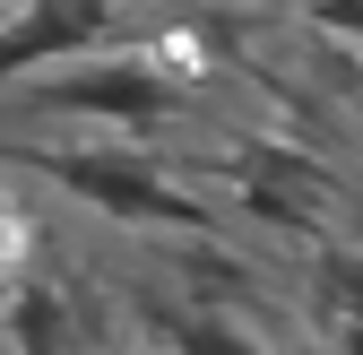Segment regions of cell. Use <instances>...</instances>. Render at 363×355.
Returning a JSON list of instances; mask_svg holds the SVG:
<instances>
[{"mask_svg": "<svg viewBox=\"0 0 363 355\" xmlns=\"http://www.w3.org/2000/svg\"><path fill=\"white\" fill-rule=\"evenodd\" d=\"M9 173H35V182L69 191L78 208L113 217V226H147V234H191V243H225L234 208H216L199 191H182L164 165L147 156H113V148H9Z\"/></svg>", "mask_w": 363, "mask_h": 355, "instance_id": "obj_1", "label": "cell"}, {"mask_svg": "<svg viewBox=\"0 0 363 355\" xmlns=\"http://www.w3.org/2000/svg\"><path fill=\"white\" fill-rule=\"evenodd\" d=\"M18 87V113H61V121H113L130 139H164V130L191 113V96L147 61V53H86L61 70H35L9 78Z\"/></svg>", "mask_w": 363, "mask_h": 355, "instance_id": "obj_2", "label": "cell"}, {"mask_svg": "<svg viewBox=\"0 0 363 355\" xmlns=\"http://www.w3.org/2000/svg\"><path fill=\"white\" fill-rule=\"evenodd\" d=\"M113 18H121V0H18L9 9V78L86 61L113 35Z\"/></svg>", "mask_w": 363, "mask_h": 355, "instance_id": "obj_3", "label": "cell"}, {"mask_svg": "<svg viewBox=\"0 0 363 355\" xmlns=\"http://www.w3.org/2000/svg\"><path fill=\"white\" fill-rule=\"evenodd\" d=\"M156 346H173V355H268L259 338H251V321H234L225 303H156Z\"/></svg>", "mask_w": 363, "mask_h": 355, "instance_id": "obj_4", "label": "cell"}, {"mask_svg": "<svg viewBox=\"0 0 363 355\" xmlns=\"http://www.w3.org/2000/svg\"><path fill=\"white\" fill-rule=\"evenodd\" d=\"M311 312H320V338L337 346L346 321H363V243H320V260H311Z\"/></svg>", "mask_w": 363, "mask_h": 355, "instance_id": "obj_5", "label": "cell"}, {"mask_svg": "<svg viewBox=\"0 0 363 355\" xmlns=\"http://www.w3.org/2000/svg\"><path fill=\"white\" fill-rule=\"evenodd\" d=\"M61 346H69V303L35 269H18L9 278V355H61Z\"/></svg>", "mask_w": 363, "mask_h": 355, "instance_id": "obj_6", "label": "cell"}, {"mask_svg": "<svg viewBox=\"0 0 363 355\" xmlns=\"http://www.w3.org/2000/svg\"><path fill=\"white\" fill-rule=\"evenodd\" d=\"M337 355H363V321H346V329H337Z\"/></svg>", "mask_w": 363, "mask_h": 355, "instance_id": "obj_7", "label": "cell"}, {"mask_svg": "<svg viewBox=\"0 0 363 355\" xmlns=\"http://www.w3.org/2000/svg\"><path fill=\"white\" fill-rule=\"evenodd\" d=\"M147 355H173V346H147Z\"/></svg>", "mask_w": 363, "mask_h": 355, "instance_id": "obj_8", "label": "cell"}]
</instances>
